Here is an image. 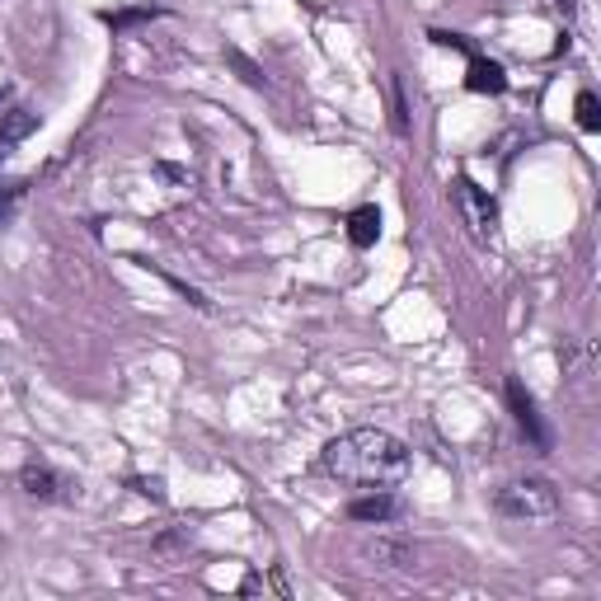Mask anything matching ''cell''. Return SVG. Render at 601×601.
I'll return each instance as SVG.
<instances>
[{"mask_svg":"<svg viewBox=\"0 0 601 601\" xmlns=\"http://www.w3.org/2000/svg\"><path fill=\"white\" fill-rule=\"evenodd\" d=\"M456 207H461L465 226H470V235H475V240H489V235H494L498 207H494V198H489V193L475 184V179H456Z\"/></svg>","mask_w":601,"mask_h":601,"instance_id":"obj_3","label":"cell"},{"mask_svg":"<svg viewBox=\"0 0 601 601\" xmlns=\"http://www.w3.org/2000/svg\"><path fill=\"white\" fill-rule=\"evenodd\" d=\"M19 484H24V494H29V498H57V489H62V484H57V475H52L47 465H38V461L24 465Z\"/></svg>","mask_w":601,"mask_h":601,"instance_id":"obj_9","label":"cell"},{"mask_svg":"<svg viewBox=\"0 0 601 601\" xmlns=\"http://www.w3.org/2000/svg\"><path fill=\"white\" fill-rule=\"evenodd\" d=\"M165 282H170L174 292L184 296L188 306H198V310H212V301H207V296H202V292H198V287H188V282H179V278H170V273H165Z\"/></svg>","mask_w":601,"mask_h":601,"instance_id":"obj_14","label":"cell"},{"mask_svg":"<svg viewBox=\"0 0 601 601\" xmlns=\"http://www.w3.org/2000/svg\"><path fill=\"white\" fill-rule=\"evenodd\" d=\"M33 132H38V113H33V108H10V113L0 118V165H5V160L15 155L19 141L33 137Z\"/></svg>","mask_w":601,"mask_h":601,"instance_id":"obj_5","label":"cell"},{"mask_svg":"<svg viewBox=\"0 0 601 601\" xmlns=\"http://www.w3.org/2000/svg\"><path fill=\"white\" fill-rule=\"evenodd\" d=\"M573 113H578V127H583V132H597V127H601V104H597V94H592V90L578 94Z\"/></svg>","mask_w":601,"mask_h":601,"instance_id":"obj_10","label":"cell"},{"mask_svg":"<svg viewBox=\"0 0 601 601\" xmlns=\"http://www.w3.org/2000/svg\"><path fill=\"white\" fill-rule=\"evenodd\" d=\"M24 193H29V184H10L0 188V226H10L19 212V202H24Z\"/></svg>","mask_w":601,"mask_h":601,"instance_id":"obj_12","label":"cell"},{"mask_svg":"<svg viewBox=\"0 0 601 601\" xmlns=\"http://www.w3.org/2000/svg\"><path fill=\"white\" fill-rule=\"evenodd\" d=\"M179 550H188V531H174V536H160V540H155V555H160V559H174Z\"/></svg>","mask_w":601,"mask_h":601,"instance_id":"obj_13","label":"cell"},{"mask_svg":"<svg viewBox=\"0 0 601 601\" xmlns=\"http://www.w3.org/2000/svg\"><path fill=\"white\" fill-rule=\"evenodd\" d=\"M508 404H512V418H517V428L531 437V447H536V451H550V428L540 423L536 400L526 395L522 381H508Z\"/></svg>","mask_w":601,"mask_h":601,"instance_id":"obj_4","label":"cell"},{"mask_svg":"<svg viewBox=\"0 0 601 601\" xmlns=\"http://www.w3.org/2000/svg\"><path fill=\"white\" fill-rule=\"evenodd\" d=\"M550 5H555V10H564V15H573V5H578V0H550Z\"/></svg>","mask_w":601,"mask_h":601,"instance_id":"obj_19","label":"cell"},{"mask_svg":"<svg viewBox=\"0 0 601 601\" xmlns=\"http://www.w3.org/2000/svg\"><path fill=\"white\" fill-rule=\"evenodd\" d=\"M320 470L348 489H390L409 475V451L381 428H357L324 447Z\"/></svg>","mask_w":601,"mask_h":601,"instance_id":"obj_1","label":"cell"},{"mask_svg":"<svg viewBox=\"0 0 601 601\" xmlns=\"http://www.w3.org/2000/svg\"><path fill=\"white\" fill-rule=\"evenodd\" d=\"M348 240H353L357 249L376 245V240H381V212H376V207H357V212L348 216Z\"/></svg>","mask_w":601,"mask_h":601,"instance_id":"obj_8","label":"cell"},{"mask_svg":"<svg viewBox=\"0 0 601 601\" xmlns=\"http://www.w3.org/2000/svg\"><path fill=\"white\" fill-rule=\"evenodd\" d=\"M160 174H165L170 184H188V174H184V170H174V165H160Z\"/></svg>","mask_w":601,"mask_h":601,"instance_id":"obj_18","label":"cell"},{"mask_svg":"<svg viewBox=\"0 0 601 601\" xmlns=\"http://www.w3.org/2000/svg\"><path fill=\"white\" fill-rule=\"evenodd\" d=\"M155 10H123V15H104L113 29H132V24H141V19H151Z\"/></svg>","mask_w":601,"mask_h":601,"instance_id":"obj_15","label":"cell"},{"mask_svg":"<svg viewBox=\"0 0 601 601\" xmlns=\"http://www.w3.org/2000/svg\"><path fill=\"white\" fill-rule=\"evenodd\" d=\"M395 132H400V137L409 132V108H404V85L400 80H395Z\"/></svg>","mask_w":601,"mask_h":601,"instance_id":"obj_16","label":"cell"},{"mask_svg":"<svg viewBox=\"0 0 601 601\" xmlns=\"http://www.w3.org/2000/svg\"><path fill=\"white\" fill-rule=\"evenodd\" d=\"M465 85L475 94H503L508 90V76H503V66L489 62V57H470V76H465Z\"/></svg>","mask_w":601,"mask_h":601,"instance_id":"obj_7","label":"cell"},{"mask_svg":"<svg viewBox=\"0 0 601 601\" xmlns=\"http://www.w3.org/2000/svg\"><path fill=\"white\" fill-rule=\"evenodd\" d=\"M348 517L353 522H395L400 517V498H390V494H371V498H353L348 503Z\"/></svg>","mask_w":601,"mask_h":601,"instance_id":"obj_6","label":"cell"},{"mask_svg":"<svg viewBox=\"0 0 601 601\" xmlns=\"http://www.w3.org/2000/svg\"><path fill=\"white\" fill-rule=\"evenodd\" d=\"M494 508H498V517H508V522L536 526V522L559 517V494H555V484H545V479H517V484H508V489L494 498Z\"/></svg>","mask_w":601,"mask_h":601,"instance_id":"obj_2","label":"cell"},{"mask_svg":"<svg viewBox=\"0 0 601 601\" xmlns=\"http://www.w3.org/2000/svg\"><path fill=\"white\" fill-rule=\"evenodd\" d=\"M132 489L146 494V498H155V503H165V484H160V479H132Z\"/></svg>","mask_w":601,"mask_h":601,"instance_id":"obj_17","label":"cell"},{"mask_svg":"<svg viewBox=\"0 0 601 601\" xmlns=\"http://www.w3.org/2000/svg\"><path fill=\"white\" fill-rule=\"evenodd\" d=\"M226 62L235 66V71H240V80H245L249 90H263V71L254 62H249L245 52H240V47H231V52H226Z\"/></svg>","mask_w":601,"mask_h":601,"instance_id":"obj_11","label":"cell"}]
</instances>
